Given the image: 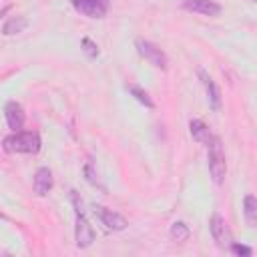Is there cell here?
I'll return each mask as SVG.
<instances>
[{"label": "cell", "instance_id": "cell-9", "mask_svg": "<svg viewBox=\"0 0 257 257\" xmlns=\"http://www.w3.org/2000/svg\"><path fill=\"white\" fill-rule=\"evenodd\" d=\"M183 8L195 14H203V16H219L221 14V4H217L215 0H185Z\"/></svg>", "mask_w": 257, "mask_h": 257}, {"label": "cell", "instance_id": "cell-5", "mask_svg": "<svg viewBox=\"0 0 257 257\" xmlns=\"http://www.w3.org/2000/svg\"><path fill=\"white\" fill-rule=\"evenodd\" d=\"M209 229H211V235L213 239L217 241V245L221 249H229V245L233 243V233L227 225V221L219 215V213H213L211 219H209Z\"/></svg>", "mask_w": 257, "mask_h": 257}, {"label": "cell", "instance_id": "cell-13", "mask_svg": "<svg viewBox=\"0 0 257 257\" xmlns=\"http://www.w3.org/2000/svg\"><path fill=\"white\" fill-rule=\"evenodd\" d=\"M26 26H28V20H26L24 16H12V18H8V20L4 22L2 34H4V36H12V34L22 32Z\"/></svg>", "mask_w": 257, "mask_h": 257}, {"label": "cell", "instance_id": "cell-14", "mask_svg": "<svg viewBox=\"0 0 257 257\" xmlns=\"http://www.w3.org/2000/svg\"><path fill=\"white\" fill-rule=\"evenodd\" d=\"M243 213H245L247 225L255 227V223H257V199L253 195H245V199H243Z\"/></svg>", "mask_w": 257, "mask_h": 257}, {"label": "cell", "instance_id": "cell-19", "mask_svg": "<svg viewBox=\"0 0 257 257\" xmlns=\"http://www.w3.org/2000/svg\"><path fill=\"white\" fill-rule=\"evenodd\" d=\"M84 175H86V181H88L90 185H100V183H98V177H96V173L92 171V165H90V163L84 167Z\"/></svg>", "mask_w": 257, "mask_h": 257}, {"label": "cell", "instance_id": "cell-3", "mask_svg": "<svg viewBox=\"0 0 257 257\" xmlns=\"http://www.w3.org/2000/svg\"><path fill=\"white\" fill-rule=\"evenodd\" d=\"M72 203H74V207H76L74 241H76V247L84 249V247L92 245V241H94V229H92V225L88 223V219H86V217H84V213H82V203L78 201L76 191H72Z\"/></svg>", "mask_w": 257, "mask_h": 257}, {"label": "cell", "instance_id": "cell-10", "mask_svg": "<svg viewBox=\"0 0 257 257\" xmlns=\"http://www.w3.org/2000/svg\"><path fill=\"white\" fill-rule=\"evenodd\" d=\"M199 78H201V82H203V86H205V92H207V100H209V104H211V108L213 110H219L221 108V90H219V86L215 84V80L207 74V70H199Z\"/></svg>", "mask_w": 257, "mask_h": 257}, {"label": "cell", "instance_id": "cell-2", "mask_svg": "<svg viewBox=\"0 0 257 257\" xmlns=\"http://www.w3.org/2000/svg\"><path fill=\"white\" fill-rule=\"evenodd\" d=\"M205 145H207V161H209L211 179H213V183L221 185L227 175V163H225V151H223L221 139L211 135V139Z\"/></svg>", "mask_w": 257, "mask_h": 257}, {"label": "cell", "instance_id": "cell-6", "mask_svg": "<svg viewBox=\"0 0 257 257\" xmlns=\"http://www.w3.org/2000/svg\"><path fill=\"white\" fill-rule=\"evenodd\" d=\"M72 8L88 18H104L108 12V0H72Z\"/></svg>", "mask_w": 257, "mask_h": 257}, {"label": "cell", "instance_id": "cell-7", "mask_svg": "<svg viewBox=\"0 0 257 257\" xmlns=\"http://www.w3.org/2000/svg\"><path fill=\"white\" fill-rule=\"evenodd\" d=\"M94 213L98 215L100 223H102L106 229H110V231H122V229H126V225H128V221H126L120 213H116V211H112V209H106V207H102V205H96V207H94Z\"/></svg>", "mask_w": 257, "mask_h": 257}, {"label": "cell", "instance_id": "cell-4", "mask_svg": "<svg viewBox=\"0 0 257 257\" xmlns=\"http://www.w3.org/2000/svg\"><path fill=\"white\" fill-rule=\"evenodd\" d=\"M135 46H137V52H139L145 60H149L153 66H157V68H161V70L167 68V54H165L155 42H151V40H147V38H137V40H135Z\"/></svg>", "mask_w": 257, "mask_h": 257}, {"label": "cell", "instance_id": "cell-15", "mask_svg": "<svg viewBox=\"0 0 257 257\" xmlns=\"http://www.w3.org/2000/svg\"><path fill=\"white\" fill-rule=\"evenodd\" d=\"M126 90L141 102V104H145L147 108H155V102H153V98L149 96V92L147 90H143L141 86H137V84H131V86H126Z\"/></svg>", "mask_w": 257, "mask_h": 257}, {"label": "cell", "instance_id": "cell-8", "mask_svg": "<svg viewBox=\"0 0 257 257\" xmlns=\"http://www.w3.org/2000/svg\"><path fill=\"white\" fill-rule=\"evenodd\" d=\"M4 116H6L8 128H12V131H20V128L24 126L26 112H24V108H22L20 102H16V100H8L6 106H4Z\"/></svg>", "mask_w": 257, "mask_h": 257}, {"label": "cell", "instance_id": "cell-12", "mask_svg": "<svg viewBox=\"0 0 257 257\" xmlns=\"http://www.w3.org/2000/svg\"><path fill=\"white\" fill-rule=\"evenodd\" d=\"M189 131H191V137L197 141V143H207L209 139H211V133H209V128H207V124L203 122V120H199V118H193L191 122H189Z\"/></svg>", "mask_w": 257, "mask_h": 257}, {"label": "cell", "instance_id": "cell-16", "mask_svg": "<svg viewBox=\"0 0 257 257\" xmlns=\"http://www.w3.org/2000/svg\"><path fill=\"white\" fill-rule=\"evenodd\" d=\"M189 235H191V231H189V225L185 221H175L171 225V239H175V241H187Z\"/></svg>", "mask_w": 257, "mask_h": 257}, {"label": "cell", "instance_id": "cell-17", "mask_svg": "<svg viewBox=\"0 0 257 257\" xmlns=\"http://www.w3.org/2000/svg\"><path fill=\"white\" fill-rule=\"evenodd\" d=\"M80 48L84 50V54H86L88 58H96V56H98V46H96L90 38H82V40H80Z\"/></svg>", "mask_w": 257, "mask_h": 257}, {"label": "cell", "instance_id": "cell-1", "mask_svg": "<svg viewBox=\"0 0 257 257\" xmlns=\"http://www.w3.org/2000/svg\"><path fill=\"white\" fill-rule=\"evenodd\" d=\"M2 147L6 153H24V155H36L42 147L40 135L30 131H14L2 141Z\"/></svg>", "mask_w": 257, "mask_h": 257}, {"label": "cell", "instance_id": "cell-11", "mask_svg": "<svg viewBox=\"0 0 257 257\" xmlns=\"http://www.w3.org/2000/svg\"><path fill=\"white\" fill-rule=\"evenodd\" d=\"M54 185V179H52V171L48 167H40L36 173H34V181H32V187H34V193L38 197H44L50 193Z\"/></svg>", "mask_w": 257, "mask_h": 257}, {"label": "cell", "instance_id": "cell-18", "mask_svg": "<svg viewBox=\"0 0 257 257\" xmlns=\"http://www.w3.org/2000/svg\"><path fill=\"white\" fill-rule=\"evenodd\" d=\"M229 251H231L233 255H239V257H251V255H253V249H251V247L241 245V243H235V241L229 245Z\"/></svg>", "mask_w": 257, "mask_h": 257}]
</instances>
